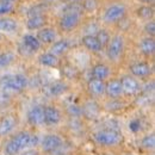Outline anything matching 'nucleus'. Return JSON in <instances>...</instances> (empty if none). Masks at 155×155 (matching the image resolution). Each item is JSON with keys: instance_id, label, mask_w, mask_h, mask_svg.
Segmentation results:
<instances>
[{"instance_id": "obj_1", "label": "nucleus", "mask_w": 155, "mask_h": 155, "mask_svg": "<svg viewBox=\"0 0 155 155\" xmlns=\"http://www.w3.org/2000/svg\"><path fill=\"white\" fill-rule=\"evenodd\" d=\"M37 143H38V136L34 135L29 131H20L6 143L4 148L5 155H17L25 148H31L37 146Z\"/></svg>"}, {"instance_id": "obj_2", "label": "nucleus", "mask_w": 155, "mask_h": 155, "mask_svg": "<svg viewBox=\"0 0 155 155\" xmlns=\"http://www.w3.org/2000/svg\"><path fill=\"white\" fill-rule=\"evenodd\" d=\"M0 86L5 91L11 92H21L28 86V79L23 74H16V75H6L1 78Z\"/></svg>"}, {"instance_id": "obj_3", "label": "nucleus", "mask_w": 155, "mask_h": 155, "mask_svg": "<svg viewBox=\"0 0 155 155\" xmlns=\"http://www.w3.org/2000/svg\"><path fill=\"white\" fill-rule=\"evenodd\" d=\"M125 12H127V8H125V6L123 4H114V5H110L105 10L103 19L107 24L116 23V21H119V20H122L124 18Z\"/></svg>"}, {"instance_id": "obj_4", "label": "nucleus", "mask_w": 155, "mask_h": 155, "mask_svg": "<svg viewBox=\"0 0 155 155\" xmlns=\"http://www.w3.org/2000/svg\"><path fill=\"white\" fill-rule=\"evenodd\" d=\"M124 50V38L122 35H116L107 44V56L112 61H118Z\"/></svg>"}, {"instance_id": "obj_5", "label": "nucleus", "mask_w": 155, "mask_h": 155, "mask_svg": "<svg viewBox=\"0 0 155 155\" xmlns=\"http://www.w3.org/2000/svg\"><path fill=\"white\" fill-rule=\"evenodd\" d=\"M94 138H96V141L99 144H103V146H115V144L120 142L122 136L116 130L107 129V130L98 131L97 134L94 135Z\"/></svg>"}, {"instance_id": "obj_6", "label": "nucleus", "mask_w": 155, "mask_h": 155, "mask_svg": "<svg viewBox=\"0 0 155 155\" xmlns=\"http://www.w3.org/2000/svg\"><path fill=\"white\" fill-rule=\"evenodd\" d=\"M81 13L74 12H63L62 17L60 18V28L64 31H72L80 24Z\"/></svg>"}, {"instance_id": "obj_7", "label": "nucleus", "mask_w": 155, "mask_h": 155, "mask_svg": "<svg viewBox=\"0 0 155 155\" xmlns=\"http://www.w3.org/2000/svg\"><path fill=\"white\" fill-rule=\"evenodd\" d=\"M41 48V43L39 41L34 35H25L23 36L21 39V44L19 47V50L21 53H24L25 55H31L34 53H36Z\"/></svg>"}, {"instance_id": "obj_8", "label": "nucleus", "mask_w": 155, "mask_h": 155, "mask_svg": "<svg viewBox=\"0 0 155 155\" xmlns=\"http://www.w3.org/2000/svg\"><path fill=\"white\" fill-rule=\"evenodd\" d=\"M61 146H62V140L58 135H54V134L47 135L42 141V149L47 153L58 150Z\"/></svg>"}, {"instance_id": "obj_9", "label": "nucleus", "mask_w": 155, "mask_h": 155, "mask_svg": "<svg viewBox=\"0 0 155 155\" xmlns=\"http://www.w3.org/2000/svg\"><path fill=\"white\" fill-rule=\"evenodd\" d=\"M120 84H122L123 92L125 94H129V96L136 94L141 90V86H140L138 81L136 79H134L133 77H124L120 80Z\"/></svg>"}, {"instance_id": "obj_10", "label": "nucleus", "mask_w": 155, "mask_h": 155, "mask_svg": "<svg viewBox=\"0 0 155 155\" xmlns=\"http://www.w3.org/2000/svg\"><path fill=\"white\" fill-rule=\"evenodd\" d=\"M44 107L36 105L34 107L30 109V111L28 112V122L31 125H41L43 124V119H44Z\"/></svg>"}, {"instance_id": "obj_11", "label": "nucleus", "mask_w": 155, "mask_h": 155, "mask_svg": "<svg viewBox=\"0 0 155 155\" xmlns=\"http://www.w3.org/2000/svg\"><path fill=\"white\" fill-rule=\"evenodd\" d=\"M44 119L43 123L48 124V125H54L58 124V122L61 120V114L56 107L54 106H45L44 107Z\"/></svg>"}, {"instance_id": "obj_12", "label": "nucleus", "mask_w": 155, "mask_h": 155, "mask_svg": "<svg viewBox=\"0 0 155 155\" xmlns=\"http://www.w3.org/2000/svg\"><path fill=\"white\" fill-rule=\"evenodd\" d=\"M56 31L53 28H42L39 29V31L37 32V37L36 38L39 41V43H54L56 39Z\"/></svg>"}, {"instance_id": "obj_13", "label": "nucleus", "mask_w": 155, "mask_h": 155, "mask_svg": "<svg viewBox=\"0 0 155 155\" xmlns=\"http://www.w3.org/2000/svg\"><path fill=\"white\" fill-rule=\"evenodd\" d=\"M130 72L133 75L138 78H144L152 73V68L148 63L144 62H136L130 66Z\"/></svg>"}, {"instance_id": "obj_14", "label": "nucleus", "mask_w": 155, "mask_h": 155, "mask_svg": "<svg viewBox=\"0 0 155 155\" xmlns=\"http://www.w3.org/2000/svg\"><path fill=\"white\" fill-rule=\"evenodd\" d=\"M17 122L16 118L13 116H4L0 119V136H5L7 134H10L15 127H16Z\"/></svg>"}, {"instance_id": "obj_15", "label": "nucleus", "mask_w": 155, "mask_h": 155, "mask_svg": "<svg viewBox=\"0 0 155 155\" xmlns=\"http://www.w3.org/2000/svg\"><path fill=\"white\" fill-rule=\"evenodd\" d=\"M67 91V85L63 82V81H54L51 82L50 85H48L45 87V92L48 96L50 97H58V96H61L62 93H64Z\"/></svg>"}, {"instance_id": "obj_16", "label": "nucleus", "mask_w": 155, "mask_h": 155, "mask_svg": "<svg viewBox=\"0 0 155 155\" xmlns=\"http://www.w3.org/2000/svg\"><path fill=\"white\" fill-rule=\"evenodd\" d=\"M105 93L111 98L119 97L123 93L120 80H111L105 85Z\"/></svg>"}, {"instance_id": "obj_17", "label": "nucleus", "mask_w": 155, "mask_h": 155, "mask_svg": "<svg viewBox=\"0 0 155 155\" xmlns=\"http://www.w3.org/2000/svg\"><path fill=\"white\" fill-rule=\"evenodd\" d=\"M87 88L90 91L91 94L93 96H101L105 93V82L103 80H98V79H90L88 84H87Z\"/></svg>"}, {"instance_id": "obj_18", "label": "nucleus", "mask_w": 155, "mask_h": 155, "mask_svg": "<svg viewBox=\"0 0 155 155\" xmlns=\"http://www.w3.org/2000/svg\"><path fill=\"white\" fill-rule=\"evenodd\" d=\"M81 42H82V44H84L90 51L99 53V51H101V49H103V47H101L100 43L98 42V39L96 38V36H93V35H86V36H84L82 39H81Z\"/></svg>"}, {"instance_id": "obj_19", "label": "nucleus", "mask_w": 155, "mask_h": 155, "mask_svg": "<svg viewBox=\"0 0 155 155\" xmlns=\"http://www.w3.org/2000/svg\"><path fill=\"white\" fill-rule=\"evenodd\" d=\"M18 29L17 20L10 17H0V31L12 34Z\"/></svg>"}, {"instance_id": "obj_20", "label": "nucleus", "mask_w": 155, "mask_h": 155, "mask_svg": "<svg viewBox=\"0 0 155 155\" xmlns=\"http://www.w3.org/2000/svg\"><path fill=\"white\" fill-rule=\"evenodd\" d=\"M81 114H84L85 116L87 117V118H90V119L97 118V116L99 115V106H98V104L96 101L90 100L81 109Z\"/></svg>"}, {"instance_id": "obj_21", "label": "nucleus", "mask_w": 155, "mask_h": 155, "mask_svg": "<svg viewBox=\"0 0 155 155\" xmlns=\"http://www.w3.org/2000/svg\"><path fill=\"white\" fill-rule=\"evenodd\" d=\"M69 49V43L67 39H60L53 43L51 45V49H50V53L55 56H60V55H63L68 51Z\"/></svg>"}, {"instance_id": "obj_22", "label": "nucleus", "mask_w": 155, "mask_h": 155, "mask_svg": "<svg viewBox=\"0 0 155 155\" xmlns=\"http://www.w3.org/2000/svg\"><path fill=\"white\" fill-rule=\"evenodd\" d=\"M140 49L146 56H152L155 53V42L153 37L143 38L140 43Z\"/></svg>"}, {"instance_id": "obj_23", "label": "nucleus", "mask_w": 155, "mask_h": 155, "mask_svg": "<svg viewBox=\"0 0 155 155\" xmlns=\"http://www.w3.org/2000/svg\"><path fill=\"white\" fill-rule=\"evenodd\" d=\"M109 75H110V69L106 64L99 63L97 66H94L93 69H92V78L93 79H98V80L104 81V79H106Z\"/></svg>"}, {"instance_id": "obj_24", "label": "nucleus", "mask_w": 155, "mask_h": 155, "mask_svg": "<svg viewBox=\"0 0 155 155\" xmlns=\"http://www.w3.org/2000/svg\"><path fill=\"white\" fill-rule=\"evenodd\" d=\"M39 63L45 67H58V58L53 55L51 53H44L38 58Z\"/></svg>"}, {"instance_id": "obj_25", "label": "nucleus", "mask_w": 155, "mask_h": 155, "mask_svg": "<svg viewBox=\"0 0 155 155\" xmlns=\"http://www.w3.org/2000/svg\"><path fill=\"white\" fill-rule=\"evenodd\" d=\"M45 17L44 16H35V17H29L26 21V26L30 30H39L44 26L45 24Z\"/></svg>"}, {"instance_id": "obj_26", "label": "nucleus", "mask_w": 155, "mask_h": 155, "mask_svg": "<svg viewBox=\"0 0 155 155\" xmlns=\"http://www.w3.org/2000/svg\"><path fill=\"white\" fill-rule=\"evenodd\" d=\"M137 15H138V17H141L142 19L149 20L154 16V10H153L152 6L144 5V6H141L140 8H137Z\"/></svg>"}, {"instance_id": "obj_27", "label": "nucleus", "mask_w": 155, "mask_h": 155, "mask_svg": "<svg viewBox=\"0 0 155 155\" xmlns=\"http://www.w3.org/2000/svg\"><path fill=\"white\" fill-rule=\"evenodd\" d=\"M15 54L12 51H6L0 54V68H6L8 67L13 61H15Z\"/></svg>"}, {"instance_id": "obj_28", "label": "nucleus", "mask_w": 155, "mask_h": 155, "mask_svg": "<svg viewBox=\"0 0 155 155\" xmlns=\"http://www.w3.org/2000/svg\"><path fill=\"white\" fill-rule=\"evenodd\" d=\"M15 8V4L7 0H0V17H5L6 15L11 13Z\"/></svg>"}, {"instance_id": "obj_29", "label": "nucleus", "mask_w": 155, "mask_h": 155, "mask_svg": "<svg viewBox=\"0 0 155 155\" xmlns=\"http://www.w3.org/2000/svg\"><path fill=\"white\" fill-rule=\"evenodd\" d=\"M45 12V4H37L35 6H32L29 11H28V16L29 17H35V16H44Z\"/></svg>"}, {"instance_id": "obj_30", "label": "nucleus", "mask_w": 155, "mask_h": 155, "mask_svg": "<svg viewBox=\"0 0 155 155\" xmlns=\"http://www.w3.org/2000/svg\"><path fill=\"white\" fill-rule=\"evenodd\" d=\"M96 38H97L98 42L100 43V45L104 48V47H107V44H109V42H110V35L107 34L106 30H103V29H101V30H98Z\"/></svg>"}, {"instance_id": "obj_31", "label": "nucleus", "mask_w": 155, "mask_h": 155, "mask_svg": "<svg viewBox=\"0 0 155 155\" xmlns=\"http://www.w3.org/2000/svg\"><path fill=\"white\" fill-rule=\"evenodd\" d=\"M142 147L146 149H154L155 147V137L153 134L147 135L143 137L142 140Z\"/></svg>"}, {"instance_id": "obj_32", "label": "nucleus", "mask_w": 155, "mask_h": 155, "mask_svg": "<svg viewBox=\"0 0 155 155\" xmlns=\"http://www.w3.org/2000/svg\"><path fill=\"white\" fill-rule=\"evenodd\" d=\"M82 6V10H86V11H93L96 10L98 6L97 0H84V2L81 4Z\"/></svg>"}, {"instance_id": "obj_33", "label": "nucleus", "mask_w": 155, "mask_h": 155, "mask_svg": "<svg viewBox=\"0 0 155 155\" xmlns=\"http://www.w3.org/2000/svg\"><path fill=\"white\" fill-rule=\"evenodd\" d=\"M144 31H146V34L147 35H149L150 37H153L155 34V23L153 20H149V21H147L146 23V25H144Z\"/></svg>"}, {"instance_id": "obj_34", "label": "nucleus", "mask_w": 155, "mask_h": 155, "mask_svg": "<svg viewBox=\"0 0 155 155\" xmlns=\"http://www.w3.org/2000/svg\"><path fill=\"white\" fill-rule=\"evenodd\" d=\"M68 112H69V115L73 117H78L80 116V115H82L81 114V107H79L78 105H71L69 107H68Z\"/></svg>"}, {"instance_id": "obj_35", "label": "nucleus", "mask_w": 155, "mask_h": 155, "mask_svg": "<svg viewBox=\"0 0 155 155\" xmlns=\"http://www.w3.org/2000/svg\"><path fill=\"white\" fill-rule=\"evenodd\" d=\"M129 128H130V130H133L134 133L138 131V130H140V120H137V119L133 120V122L129 124Z\"/></svg>"}, {"instance_id": "obj_36", "label": "nucleus", "mask_w": 155, "mask_h": 155, "mask_svg": "<svg viewBox=\"0 0 155 155\" xmlns=\"http://www.w3.org/2000/svg\"><path fill=\"white\" fill-rule=\"evenodd\" d=\"M21 155H38V153L35 149H29V150H25Z\"/></svg>"}, {"instance_id": "obj_37", "label": "nucleus", "mask_w": 155, "mask_h": 155, "mask_svg": "<svg viewBox=\"0 0 155 155\" xmlns=\"http://www.w3.org/2000/svg\"><path fill=\"white\" fill-rule=\"evenodd\" d=\"M55 1H58V0H43V4L48 5V4H53V2H55Z\"/></svg>"}, {"instance_id": "obj_38", "label": "nucleus", "mask_w": 155, "mask_h": 155, "mask_svg": "<svg viewBox=\"0 0 155 155\" xmlns=\"http://www.w3.org/2000/svg\"><path fill=\"white\" fill-rule=\"evenodd\" d=\"M141 1H143V2H153L154 0H141Z\"/></svg>"}, {"instance_id": "obj_39", "label": "nucleus", "mask_w": 155, "mask_h": 155, "mask_svg": "<svg viewBox=\"0 0 155 155\" xmlns=\"http://www.w3.org/2000/svg\"><path fill=\"white\" fill-rule=\"evenodd\" d=\"M7 1H12V2H13V1H16V0H7Z\"/></svg>"}, {"instance_id": "obj_40", "label": "nucleus", "mask_w": 155, "mask_h": 155, "mask_svg": "<svg viewBox=\"0 0 155 155\" xmlns=\"http://www.w3.org/2000/svg\"><path fill=\"white\" fill-rule=\"evenodd\" d=\"M0 39H1V35H0Z\"/></svg>"}]
</instances>
